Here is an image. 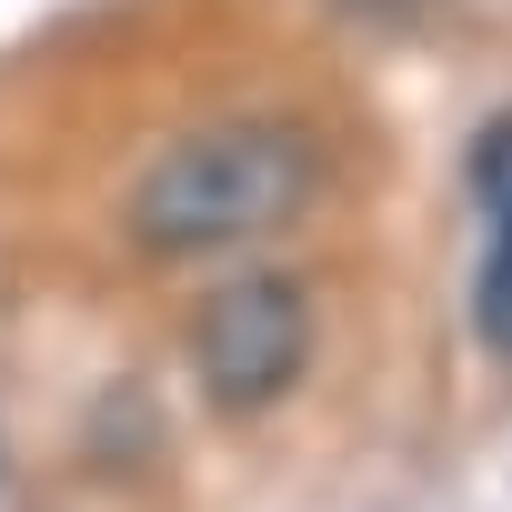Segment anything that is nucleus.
I'll list each match as a JSON object with an SVG mask.
<instances>
[{"label":"nucleus","instance_id":"f03ea898","mask_svg":"<svg viewBox=\"0 0 512 512\" xmlns=\"http://www.w3.org/2000/svg\"><path fill=\"white\" fill-rule=\"evenodd\" d=\"M312 362V292L292 272H231L191 312V372L221 422H262Z\"/></svg>","mask_w":512,"mask_h":512},{"label":"nucleus","instance_id":"f257e3e1","mask_svg":"<svg viewBox=\"0 0 512 512\" xmlns=\"http://www.w3.org/2000/svg\"><path fill=\"white\" fill-rule=\"evenodd\" d=\"M332 181V151L292 111H221L181 141H161L131 181V241L141 251H241L282 221H302Z\"/></svg>","mask_w":512,"mask_h":512},{"label":"nucleus","instance_id":"7ed1b4c3","mask_svg":"<svg viewBox=\"0 0 512 512\" xmlns=\"http://www.w3.org/2000/svg\"><path fill=\"white\" fill-rule=\"evenodd\" d=\"M472 322L492 352H512V111L472 141Z\"/></svg>","mask_w":512,"mask_h":512}]
</instances>
